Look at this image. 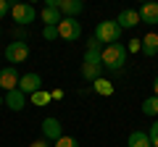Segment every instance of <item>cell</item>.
Here are the masks:
<instances>
[{
	"mask_svg": "<svg viewBox=\"0 0 158 147\" xmlns=\"http://www.w3.org/2000/svg\"><path fill=\"white\" fill-rule=\"evenodd\" d=\"M100 61H103V68H108V71H121L127 63V45H121V42L106 45L100 50Z\"/></svg>",
	"mask_w": 158,
	"mask_h": 147,
	"instance_id": "obj_1",
	"label": "cell"
},
{
	"mask_svg": "<svg viewBox=\"0 0 158 147\" xmlns=\"http://www.w3.org/2000/svg\"><path fill=\"white\" fill-rule=\"evenodd\" d=\"M95 40L98 42H106V45H113V42L121 40V26H118L116 18H106L95 26Z\"/></svg>",
	"mask_w": 158,
	"mask_h": 147,
	"instance_id": "obj_2",
	"label": "cell"
},
{
	"mask_svg": "<svg viewBox=\"0 0 158 147\" xmlns=\"http://www.w3.org/2000/svg\"><path fill=\"white\" fill-rule=\"evenodd\" d=\"M103 71V61H100V50H85V58H82V76L87 81L100 79Z\"/></svg>",
	"mask_w": 158,
	"mask_h": 147,
	"instance_id": "obj_3",
	"label": "cell"
},
{
	"mask_svg": "<svg viewBox=\"0 0 158 147\" xmlns=\"http://www.w3.org/2000/svg\"><path fill=\"white\" fill-rule=\"evenodd\" d=\"M58 37L66 40V42H77L82 37V24H79V18H61V24H58Z\"/></svg>",
	"mask_w": 158,
	"mask_h": 147,
	"instance_id": "obj_4",
	"label": "cell"
},
{
	"mask_svg": "<svg viewBox=\"0 0 158 147\" xmlns=\"http://www.w3.org/2000/svg\"><path fill=\"white\" fill-rule=\"evenodd\" d=\"M11 16H13V21H16L19 26H27V24H32L34 18H37V11H34V6H29V3H16V6L11 8Z\"/></svg>",
	"mask_w": 158,
	"mask_h": 147,
	"instance_id": "obj_5",
	"label": "cell"
},
{
	"mask_svg": "<svg viewBox=\"0 0 158 147\" xmlns=\"http://www.w3.org/2000/svg\"><path fill=\"white\" fill-rule=\"evenodd\" d=\"M29 58V45L27 42H19V40H13V42H8V47H6V61L8 63H24Z\"/></svg>",
	"mask_w": 158,
	"mask_h": 147,
	"instance_id": "obj_6",
	"label": "cell"
},
{
	"mask_svg": "<svg viewBox=\"0 0 158 147\" xmlns=\"http://www.w3.org/2000/svg\"><path fill=\"white\" fill-rule=\"evenodd\" d=\"M19 81H21V74L16 71V66H3L0 68V89H19Z\"/></svg>",
	"mask_w": 158,
	"mask_h": 147,
	"instance_id": "obj_7",
	"label": "cell"
},
{
	"mask_svg": "<svg viewBox=\"0 0 158 147\" xmlns=\"http://www.w3.org/2000/svg\"><path fill=\"white\" fill-rule=\"evenodd\" d=\"M42 137H45V142H58L63 137V126H61V121L58 118H45L42 121Z\"/></svg>",
	"mask_w": 158,
	"mask_h": 147,
	"instance_id": "obj_8",
	"label": "cell"
},
{
	"mask_svg": "<svg viewBox=\"0 0 158 147\" xmlns=\"http://www.w3.org/2000/svg\"><path fill=\"white\" fill-rule=\"evenodd\" d=\"M40 87H42V79H40V74H34V71H29V74H21L19 89H21L24 95H34V92H40Z\"/></svg>",
	"mask_w": 158,
	"mask_h": 147,
	"instance_id": "obj_9",
	"label": "cell"
},
{
	"mask_svg": "<svg viewBox=\"0 0 158 147\" xmlns=\"http://www.w3.org/2000/svg\"><path fill=\"white\" fill-rule=\"evenodd\" d=\"M58 11H61L63 18H77L85 11V3L82 0H58Z\"/></svg>",
	"mask_w": 158,
	"mask_h": 147,
	"instance_id": "obj_10",
	"label": "cell"
},
{
	"mask_svg": "<svg viewBox=\"0 0 158 147\" xmlns=\"http://www.w3.org/2000/svg\"><path fill=\"white\" fill-rule=\"evenodd\" d=\"M6 105L11 108V110H24L27 108V95H24L21 89H11V92H6Z\"/></svg>",
	"mask_w": 158,
	"mask_h": 147,
	"instance_id": "obj_11",
	"label": "cell"
},
{
	"mask_svg": "<svg viewBox=\"0 0 158 147\" xmlns=\"http://www.w3.org/2000/svg\"><path fill=\"white\" fill-rule=\"evenodd\" d=\"M116 21H118V26H121V29H135L137 24H140V13H137L135 8H124V11L118 13Z\"/></svg>",
	"mask_w": 158,
	"mask_h": 147,
	"instance_id": "obj_12",
	"label": "cell"
},
{
	"mask_svg": "<svg viewBox=\"0 0 158 147\" xmlns=\"http://www.w3.org/2000/svg\"><path fill=\"white\" fill-rule=\"evenodd\" d=\"M140 45H142V55L156 58V55H158V34H156V32H148L145 37L140 40Z\"/></svg>",
	"mask_w": 158,
	"mask_h": 147,
	"instance_id": "obj_13",
	"label": "cell"
},
{
	"mask_svg": "<svg viewBox=\"0 0 158 147\" xmlns=\"http://www.w3.org/2000/svg\"><path fill=\"white\" fill-rule=\"evenodd\" d=\"M137 13H140V21L142 24H150V26L158 24V3H145Z\"/></svg>",
	"mask_w": 158,
	"mask_h": 147,
	"instance_id": "obj_14",
	"label": "cell"
},
{
	"mask_svg": "<svg viewBox=\"0 0 158 147\" xmlns=\"http://www.w3.org/2000/svg\"><path fill=\"white\" fill-rule=\"evenodd\" d=\"M40 18H42V24H45V26H58L63 16H61V11H58V8L42 6V11H40Z\"/></svg>",
	"mask_w": 158,
	"mask_h": 147,
	"instance_id": "obj_15",
	"label": "cell"
},
{
	"mask_svg": "<svg viewBox=\"0 0 158 147\" xmlns=\"http://www.w3.org/2000/svg\"><path fill=\"white\" fill-rule=\"evenodd\" d=\"M127 145H129V147H153V145H150V137H148V131H132Z\"/></svg>",
	"mask_w": 158,
	"mask_h": 147,
	"instance_id": "obj_16",
	"label": "cell"
},
{
	"mask_svg": "<svg viewBox=\"0 0 158 147\" xmlns=\"http://www.w3.org/2000/svg\"><path fill=\"white\" fill-rule=\"evenodd\" d=\"M92 89H95L98 95H106V97H111V95H113V84H111L108 79H103V76L92 81Z\"/></svg>",
	"mask_w": 158,
	"mask_h": 147,
	"instance_id": "obj_17",
	"label": "cell"
},
{
	"mask_svg": "<svg viewBox=\"0 0 158 147\" xmlns=\"http://www.w3.org/2000/svg\"><path fill=\"white\" fill-rule=\"evenodd\" d=\"M142 116H158V97H148L142 100Z\"/></svg>",
	"mask_w": 158,
	"mask_h": 147,
	"instance_id": "obj_18",
	"label": "cell"
},
{
	"mask_svg": "<svg viewBox=\"0 0 158 147\" xmlns=\"http://www.w3.org/2000/svg\"><path fill=\"white\" fill-rule=\"evenodd\" d=\"M50 100H53V97H50V92H45V89H40V92H34V95H32V102H34V105H37V108L48 105V102H50Z\"/></svg>",
	"mask_w": 158,
	"mask_h": 147,
	"instance_id": "obj_19",
	"label": "cell"
},
{
	"mask_svg": "<svg viewBox=\"0 0 158 147\" xmlns=\"http://www.w3.org/2000/svg\"><path fill=\"white\" fill-rule=\"evenodd\" d=\"M53 147H79V142L74 139V137H66V134H63L58 142H53Z\"/></svg>",
	"mask_w": 158,
	"mask_h": 147,
	"instance_id": "obj_20",
	"label": "cell"
},
{
	"mask_svg": "<svg viewBox=\"0 0 158 147\" xmlns=\"http://www.w3.org/2000/svg\"><path fill=\"white\" fill-rule=\"evenodd\" d=\"M148 137H150V145L158 147V121H153L150 129H148Z\"/></svg>",
	"mask_w": 158,
	"mask_h": 147,
	"instance_id": "obj_21",
	"label": "cell"
},
{
	"mask_svg": "<svg viewBox=\"0 0 158 147\" xmlns=\"http://www.w3.org/2000/svg\"><path fill=\"white\" fill-rule=\"evenodd\" d=\"M42 37L45 40H58V26H45L42 29Z\"/></svg>",
	"mask_w": 158,
	"mask_h": 147,
	"instance_id": "obj_22",
	"label": "cell"
},
{
	"mask_svg": "<svg viewBox=\"0 0 158 147\" xmlns=\"http://www.w3.org/2000/svg\"><path fill=\"white\" fill-rule=\"evenodd\" d=\"M142 50V45H140V40H132L129 45H127V53H140Z\"/></svg>",
	"mask_w": 158,
	"mask_h": 147,
	"instance_id": "obj_23",
	"label": "cell"
},
{
	"mask_svg": "<svg viewBox=\"0 0 158 147\" xmlns=\"http://www.w3.org/2000/svg\"><path fill=\"white\" fill-rule=\"evenodd\" d=\"M11 3H8V0H0V18H3V16H6V13H11Z\"/></svg>",
	"mask_w": 158,
	"mask_h": 147,
	"instance_id": "obj_24",
	"label": "cell"
},
{
	"mask_svg": "<svg viewBox=\"0 0 158 147\" xmlns=\"http://www.w3.org/2000/svg\"><path fill=\"white\" fill-rule=\"evenodd\" d=\"M87 50H100V42L95 40V34H92L90 40H87Z\"/></svg>",
	"mask_w": 158,
	"mask_h": 147,
	"instance_id": "obj_25",
	"label": "cell"
},
{
	"mask_svg": "<svg viewBox=\"0 0 158 147\" xmlns=\"http://www.w3.org/2000/svg\"><path fill=\"white\" fill-rule=\"evenodd\" d=\"M50 97H53V100H63V89H53Z\"/></svg>",
	"mask_w": 158,
	"mask_h": 147,
	"instance_id": "obj_26",
	"label": "cell"
},
{
	"mask_svg": "<svg viewBox=\"0 0 158 147\" xmlns=\"http://www.w3.org/2000/svg\"><path fill=\"white\" fill-rule=\"evenodd\" d=\"M29 147H50V145H48L45 139H37V142H32V145H29Z\"/></svg>",
	"mask_w": 158,
	"mask_h": 147,
	"instance_id": "obj_27",
	"label": "cell"
},
{
	"mask_svg": "<svg viewBox=\"0 0 158 147\" xmlns=\"http://www.w3.org/2000/svg\"><path fill=\"white\" fill-rule=\"evenodd\" d=\"M153 89H156V97H158V76H156V81H153Z\"/></svg>",
	"mask_w": 158,
	"mask_h": 147,
	"instance_id": "obj_28",
	"label": "cell"
},
{
	"mask_svg": "<svg viewBox=\"0 0 158 147\" xmlns=\"http://www.w3.org/2000/svg\"><path fill=\"white\" fill-rule=\"evenodd\" d=\"M3 102H6V97H3V95H0V105H3Z\"/></svg>",
	"mask_w": 158,
	"mask_h": 147,
	"instance_id": "obj_29",
	"label": "cell"
},
{
	"mask_svg": "<svg viewBox=\"0 0 158 147\" xmlns=\"http://www.w3.org/2000/svg\"><path fill=\"white\" fill-rule=\"evenodd\" d=\"M156 34H158V32H156Z\"/></svg>",
	"mask_w": 158,
	"mask_h": 147,
	"instance_id": "obj_30",
	"label": "cell"
}]
</instances>
